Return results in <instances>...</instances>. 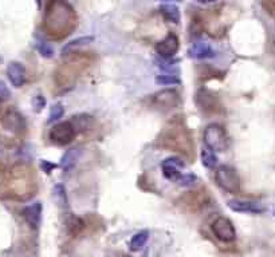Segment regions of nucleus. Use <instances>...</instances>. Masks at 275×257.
<instances>
[{
    "label": "nucleus",
    "instance_id": "obj_18",
    "mask_svg": "<svg viewBox=\"0 0 275 257\" xmlns=\"http://www.w3.org/2000/svg\"><path fill=\"white\" fill-rule=\"evenodd\" d=\"M148 239H149V231L148 229H143V231L137 232L133 235V237L130 239V243H129V248L132 252H139L145 246Z\"/></svg>",
    "mask_w": 275,
    "mask_h": 257
},
{
    "label": "nucleus",
    "instance_id": "obj_8",
    "mask_svg": "<svg viewBox=\"0 0 275 257\" xmlns=\"http://www.w3.org/2000/svg\"><path fill=\"white\" fill-rule=\"evenodd\" d=\"M2 123L7 130L12 133H23L26 132L27 128V121L26 118L23 117L18 110H14V109H10L3 114L2 117Z\"/></svg>",
    "mask_w": 275,
    "mask_h": 257
},
{
    "label": "nucleus",
    "instance_id": "obj_27",
    "mask_svg": "<svg viewBox=\"0 0 275 257\" xmlns=\"http://www.w3.org/2000/svg\"><path fill=\"white\" fill-rule=\"evenodd\" d=\"M11 98V91H10V88L8 86L4 83L2 79H0V102H6Z\"/></svg>",
    "mask_w": 275,
    "mask_h": 257
},
{
    "label": "nucleus",
    "instance_id": "obj_26",
    "mask_svg": "<svg viewBox=\"0 0 275 257\" xmlns=\"http://www.w3.org/2000/svg\"><path fill=\"white\" fill-rule=\"evenodd\" d=\"M54 195L55 197L58 199L59 204H63V205H66L67 204V196H66V189L63 185H57L54 187Z\"/></svg>",
    "mask_w": 275,
    "mask_h": 257
},
{
    "label": "nucleus",
    "instance_id": "obj_24",
    "mask_svg": "<svg viewBox=\"0 0 275 257\" xmlns=\"http://www.w3.org/2000/svg\"><path fill=\"white\" fill-rule=\"evenodd\" d=\"M198 181V177L194 173H183L179 177V180L176 181V184L179 186H192Z\"/></svg>",
    "mask_w": 275,
    "mask_h": 257
},
{
    "label": "nucleus",
    "instance_id": "obj_29",
    "mask_svg": "<svg viewBox=\"0 0 275 257\" xmlns=\"http://www.w3.org/2000/svg\"><path fill=\"white\" fill-rule=\"evenodd\" d=\"M34 107H35V111H41L43 110V107L46 106V100H44V97L42 94H37V95L34 97Z\"/></svg>",
    "mask_w": 275,
    "mask_h": 257
},
{
    "label": "nucleus",
    "instance_id": "obj_30",
    "mask_svg": "<svg viewBox=\"0 0 275 257\" xmlns=\"http://www.w3.org/2000/svg\"><path fill=\"white\" fill-rule=\"evenodd\" d=\"M41 168L42 170H43L44 173H47V174H50V173L52 172V170L57 168V165L55 164H51V162L46 161V159H42L41 161Z\"/></svg>",
    "mask_w": 275,
    "mask_h": 257
},
{
    "label": "nucleus",
    "instance_id": "obj_12",
    "mask_svg": "<svg viewBox=\"0 0 275 257\" xmlns=\"http://www.w3.org/2000/svg\"><path fill=\"white\" fill-rule=\"evenodd\" d=\"M227 205L232 212H236V213L259 214L264 212V206L262 204L255 201H249V200H230Z\"/></svg>",
    "mask_w": 275,
    "mask_h": 257
},
{
    "label": "nucleus",
    "instance_id": "obj_19",
    "mask_svg": "<svg viewBox=\"0 0 275 257\" xmlns=\"http://www.w3.org/2000/svg\"><path fill=\"white\" fill-rule=\"evenodd\" d=\"M81 155V149L79 147H73V149H69V150L62 155V159H61V166H62L65 170L71 169L74 166V164L78 161V158Z\"/></svg>",
    "mask_w": 275,
    "mask_h": 257
},
{
    "label": "nucleus",
    "instance_id": "obj_28",
    "mask_svg": "<svg viewBox=\"0 0 275 257\" xmlns=\"http://www.w3.org/2000/svg\"><path fill=\"white\" fill-rule=\"evenodd\" d=\"M39 52H41V55L44 56V58H51L54 55V48L47 43H42L39 46Z\"/></svg>",
    "mask_w": 275,
    "mask_h": 257
},
{
    "label": "nucleus",
    "instance_id": "obj_13",
    "mask_svg": "<svg viewBox=\"0 0 275 257\" xmlns=\"http://www.w3.org/2000/svg\"><path fill=\"white\" fill-rule=\"evenodd\" d=\"M42 210H43V206H42V202L39 201L33 202V204H30V205L23 208V218H24V221H26L27 224L33 229H38L39 225H41Z\"/></svg>",
    "mask_w": 275,
    "mask_h": 257
},
{
    "label": "nucleus",
    "instance_id": "obj_6",
    "mask_svg": "<svg viewBox=\"0 0 275 257\" xmlns=\"http://www.w3.org/2000/svg\"><path fill=\"white\" fill-rule=\"evenodd\" d=\"M196 103L199 109L206 114H216L222 110V102L219 97L208 88H200L196 94Z\"/></svg>",
    "mask_w": 275,
    "mask_h": 257
},
{
    "label": "nucleus",
    "instance_id": "obj_11",
    "mask_svg": "<svg viewBox=\"0 0 275 257\" xmlns=\"http://www.w3.org/2000/svg\"><path fill=\"white\" fill-rule=\"evenodd\" d=\"M152 102L154 106L160 107V109H172L180 103L179 92L176 90H169V88L161 90L152 95Z\"/></svg>",
    "mask_w": 275,
    "mask_h": 257
},
{
    "label": "nucleus",
    "instance_id": "obj_3",
    "mask_svg": "<svg viewBox=\"0 0 275 257\" xmlns=\"http://www.w3.org/2000/svg\"><path fill=\"white\" fill-rule=\"evenodd\" d=\"M215 181L223 190L236 195L240 191V178L238 172L228 165H220L215 170Z\"/></svg>",
    "mask_w": 275,
    "mask_h": 257
},
{
    "label": "nucleus",
    "instance_id": "obj_7",
    "mask_svg": "<svg viewBox=\"0 0 275 257\" xmlns=\"http://www.w3.org/2000/svg\"><path fill=\"white\" fill-rule=\"evenodd\" d=\"M212 232L213 236L222 243H232L236 240V229L227 217H217L212 222Z\"/></svg>",
    "mask_w": 275,
    "mask_h": 257
},
{
    "label": "nucleus",
    "instance_id": "obj_16",
    "mask_svg": "<svg viewBox=\"0 0 275 257\" xmlns=\"http://www.w3.org/2000/svg\"><path fill=\"white\" fill-rule=\"evenodd\" d=\"M71 122V125L74 126L75 132L78 133H85L90 130L93 127V123H94V119H93L92 115L89 114H77L73 115V117L69 119Z\"/></svg>",
    "mask_w": 275,
    "mask_h": 257
},
{
    "label": "nucleus",
    "instance_id": "obj_31",
    "mask_svg": "<svg viewBox=\"0 0 275 257\" xmlns=\"http://www.w3.org/2000/svg\"><path fill=\"white\" fill-rule=\"evenodd\" d=\"M198 3H203V4H208V3H213V2H216V0H196Z\"/></svg>",
    "mask_w": 275,
    "mask_h": 257
},
{
    "label": "nucleus",
    "instance_id": "obj_4",
    "mask_svg": "<svg viewBox=\"0 0 275 257\" xmlns=\"http://www.w3.org/2000/svg\"><path fill=\"white\" fill-rule=\"evenodd\" d=\"M8 185L11 189L12 195L16 196H30V189L33 185L31 177H30V172L23 168V166H16L10 173V180H8Z\"/></svg>",
    "mask_w": 275,
    "mask_h": 257
},
{
    "label": "nucleus",
    "instance_id": "obj_20",
    "mask_svg": "<svg viewBox=\"0 0 275 257\" xmlns=\"http://www.w3.org/2000/svg\"><path fill=\"white\" fill-rule=\"evenodd\" d=\"M94 41V38L93 37H81L77 38V39H73V41H70L69 43H66L62 47V54L63 55H67V54H71L74 52L77 48L82 47V46H86V44L92 43Z\"/></svg>",
    "mask_w": 275,
    "mask_h": 257
},
{
    "label": "nucleus",
    "instance_id": "obj_15",
    "mask_svg": "<svg viewBox=\"0 0 275 257\" xmlns=\"http://www.w3.org/2000/svg\"><path fill=\"white\" fill-rule=\"evenodd\" d=\"M188 55L194 59H212L216 56V51L213 50V47L209 43L206 42H199V43H195L189 51H188Z\"/></svg>",
    "mask_w": 275,
    "mask_h": 257
},
{
    "label": "nucleus",
    "instance_id": "obj_33",
    "mask_svg": "<svg viewBox=\"0 0 275 257\" xmlns=\"http://www.w3.org/2000/svg\"><path fill=\"white\" fill-rule=\"evenodd\" d=\"M169 2H172V0H169Z\"/></svg>",
    "mask_w": 275,
    "mask_h": 257
},
{
    "label": "nucleus",
    "instance_id": "obj_10",
    "mask_svg": "<svg viewBox=\"0 0 275 257\" xmlns=\"http://www.w3.org/2000/svg\"><path fill=\"white\" fill-rule=\"evenodd\" d=\"M184 168H185V162L179 157H168L161 162L162 176L168 181L176 182L179 177L183 174L180 170L184 169Z\"/></svg>",
    "mask_w": 275,
    "mask_h": 257
},
{
    "label": "nucleus",
    "instance_id": "obj_17",
    "mask_svg": "<svg viewBox=\"0 0 275 257\" xmlns=\"http://www.w3.org/2000/svg\"><path fill=\"white\" fill-rule=\"evenodd\" d=\"M160 14L164 18V20H167L168 23H173V24H179L180 23V8L177 7L176 4L173 3H167L160 6Z\"/></svg>",
    "mask_w": 275,
    "mask_h": 257
},
{
    "label": "nucleus",
    "instance_id": "obj_1",
    "mask_svg": "<svg viewBox=\"0 0 275 257\" xmlns=\"http://www.w3.org/2000/svg\"><path fill=\"white\" fill-rule=\"evenodd\" d=\"M158 145L164 149L179 151L187 157L194 158V138L188 130L183 117H175L162 128L161 134L158 136Z\"/></svg>",
    "mask_w": 275,
    "mask_h": 257
},
{
    "label": "nucleus",
    "instance_id": "obj_22",
    "mask_svg": "<svg viewBox=\"0 0 275 257\" xmlns=\"http://www.w3.org/2000/svg\"><path fill=\"white\" fill-rule=\"evenodd\" d=\"M202 164L203 166H206L208 169H213L216 168L219 164V158H217L216 153L212 150H209L208 147L202 150Z\"/></svg>",
    "mask_w": 275,
    "mask_h": 257
},
{
    "label": "nucleus",
    "instance_id": "obj_2",
    "mask_svg": "<svg viewBox=\"0 0 275 257\" xmlns=\"http://www.w3.org/2000/svg\"><path fill=\"white\" fill-rule=\"evenodd\" d=\"M203 141L206 146L212 151H226L230 146V138L223 126L219 123H211L204 128L203 133Z\"/></svg>",
    "mask_w": 275,
    "mask_h": 257
},
{
    "label": "nucleus",
    "instance_id": "obj_32",
    "mask_svg": "<svg viewBox=\"0 0 275 257\" xmlns=\"http://www.w3.org/2000/svg\"><path fill=\"white\" fill-rule=\"evenodd\" d=\"M274 216H275V208H274Z\"/></svg>",
    "mask_w": 275,
    "mask_h": 257
},
{
    "label": "nucleus",
    "instance_id": "obj_14",
    "mask_svg": "<svg viewBox=\"0 0 275 257\" xmlns=\"http://www.w3.org/2000/svg\"><path fill=\"white\" fill-rule=\"evenodd\" d=\"M7 78L14 87H22L26 83V69L22 63L11 62L7 66Z\"/></svg>",
    "mask_w": 275,
    "mask_h": 257
},
{
    "label": "nucleus",
    "instance_id": "obj_9",
    "mask_svg": "<svg viewBox=\"0 0 275 257\" xmlns=\"http://www.w3.org/2000/svg\"><path fill=\"white\" fill-rule=\"evenodd\" d=\"M180 48L179 38L175 34H168L164 39L156 44V52L161 59H172Z\"/></svg>",
    "mask_w": 275,
    "mask_h": 257
},
{
    "label": "nucleus",
    "instance_id": "obj_23",
    "mask_svg": "<svg viewBox=\"0 0 275 257\" xmlns=\"http://www.w3.org/2000/svg\"><path fill=\"white\" fill-rule=\"evenodd\" d=\"M154 82H156L157 85H161V86H173V85H180V83H181V79L177 77L176 74L165 73V74H160V75H156Z\"/></svg>",
    "mask_w": 275,
    "mask_h": 257
},
{
    "label": "nucleus",
    "instance_id": "obj_25",
    "mask_svg": "<svg viewBox=\"0 0 275 257\" xmlns=\"http://www.w3.org/2000/svg\"><path fill=\"white\" fill-rule=\"evenodd\" d=\"M63 114H65V109H63L62 103H55L54 106L51 107V110H50V115H48V123L58 121L59 118H62Z\"/></svg>",
    "mask_w": 275,
    "mask_h": 257
},
{
    "label": "nucleus",
    "instance_id": "obj_21",
    "mask_svg": "<svg viewBox=\"0 0 275 257\" xmlns=\"http://www.w3.org/2000/svg\"><path fill=\"white\" fill-rule=\"evenodd\" d=\"M66 228H67V232H69L71 236H78L82 231H84L85 222L81 217L71 214L66 221Z\"/></svg>",
    "mask_w": 275,
    "mask_h": 257
},
{
    "label": "nucleus",
    "instance_id": "obj_5",
    "mask_svg": "<svg viewBox=\"0 0 275 257\" xmlns=\"http://www.w3.org/2000/svg\"><path fill=\"white\" fill-rule=\"evenodd\" d=\"M77 136V132L74 126L71 125L70 121L59 122L55 126H52V128L50 130V141L58 146H65V145H69V143L73 142V140Z\"/></svg>",
    "mask_w": 275,
    "mask_h": 257
}]
</instances>
